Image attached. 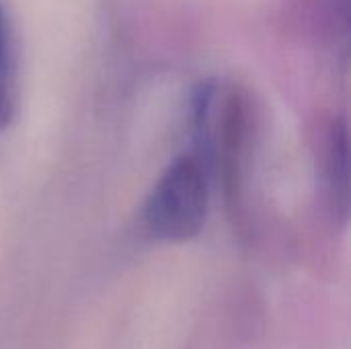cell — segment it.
<instances>
[{"label": "cell", "instance_id": "cell-1", "mask_svg": "<svg viewBox=\"0 0 351 349\" xmlns=\"http://www.w3.org/2000/svg\"><path fill=\"white\" fill-rule=\"evenodd\" d=\"M208 202L204 163L195 156H181L154 183L144 204V224L158 241H189L206 224Z\"/></svg>", "mask_w": 351, "mask_h": 349}, {"label": "cell", "instance_id": "cell-2", "mask_svg": "<svg viewBox=\"0 0 351 349\" xmlns=\"http://www.w3.org/2000/svg\"><path fill=\"white\" fill-rule=\"evenodd\" d=\"M350 160H348V128L343 121L333 123L329 136V181L333 187V197L339 202V210H348V181H350Z\"/></svg>", "mask_w": 351, "mask_h": 349}, {"label": "cell", "instance_id": "cell-3", "mask_svg": "<svg viewBox=\"0 0 351 349\" xmlns=\"http://www.w3.org/2000/svg\"><path fill=\"white\" fill-rule=\"evenodd\" d=\"M0 86H14V49L8 12L0 2Z\"/></svg>", "mask_w": 351, "mask_h": 349}, {"label": "cell", "instance_id": "cell-4", "mask_svg": "<svg viewBox=\"0 0 351 349\" xmlns=\"http://www.w3.org/2000/svg\"><path fill=\"white\" fill-rule=\"evenodd\" d=\"M14 109H16L14 86H0V132L8 128V123L12 121Z\"/></svg>", "mask_w": 351, "mask_h": 349}]
</instances>
